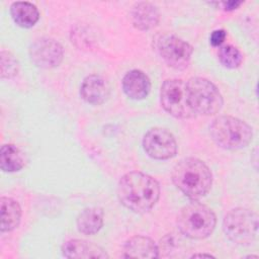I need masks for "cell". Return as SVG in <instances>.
<instances>
[{
    "instance_id": "obj_3",
    "label": "cell",
    "mask_w": 259,
    "mask_h": 259,
    "mask_svg": "<svg viewBox=\"0 0 259 259\" xmlns=\"http://www.w3.org/2000/svg\"><path fill=\"white\" fill-rule=\"evenodd\" d=\"M209 133L217 145L228 150L245 148L253 137L252 128L248 123L230 115L213 119L209 126Z\"/></svg>"
},
{
    "instance_id": "obj_11",
    "label": "cell",
    "mask_w": 259,
    "mask_h": 259,
    "mask_svg": "<svg viewBox=\"0 0 259 259\" xmlns=\"http://www.w3.org/2000/svg\"><path fill=\"white\" fill-rule=\"evenodd\" d=\"M81 97L88 103L101 104L109 95V87L107 82L99 75L87 76L80 88Z\"/></svg>"
},
{
    "instance_id": "obj_21",
    "label": "cell",
    "mask_w": 259,
    "mask_h": 259,
    "mask_svg": "<svg viewBox=\"0 0 259 259\" xmlns=\"http://www.w3.org/2000/svg\"><path fill=\"white\" fill-rule=\"evenodd\" d=\"M0 67H1V78L10 79L18 73V62L15 57L7 51L0 53Z\"/></svg>"
},
{
    "instance_id": "obj_24",
    "label": "cell",
    "mask_w": 259,
    "mask_h": 259,
    "mask_svg": "<svg viewBox=\"0 0 259 259\" xmlns=\"http://www.w3.org/2000/svg\"><path fill=\"white\" fill-rule=\"evenodd\" d=\"M192 257L193 258L194 257H208V258H210V257H213V256L210 255V254H194Z\"/></svg>"
},
{
    "instance_id": "obj_4",
    "label": "cell",
    "mask_w": 259,
    "mask_h": 259,
    "mask_svg": "<svg viewBox=\"0 0 259 259\" xmlns=\"http://www.w3.org/2000/svg\"><path fill=\"white\" fill-rule=\"evenodd\" d=\"M215 223L213 211L199 202H191L185 205L177 218L178 229L190 239L208 237L213 232Z\"/></svg>"
},
{
    "instance_id": "obj_8",
    "label": "cell",
    "mask_w": 259,
    "mask_h": 259,
    "mask_svg": "<svg viewBox=\"0 0 259 259\" xmlns=\"http://www.w3.org/2000/svg\"><path fill=\"white\" fill-rule=\"evenodd\" d=\"M156 47L162 59L170 67L182 70L189 65L193 50L182 38L173 34H164L157 39Z\"/></svg>"
},
{
    "instance_id": "obj_10",
    "label": "cell",
    "mask_w": 259,
    "mask_h": 259,
    "mask_svg": "<svg viewBox=\"0 0 259 259\" xmlns=\"http://www.w3.org/2000/svg\"><path fill=\"white\" fill-rule=\"evenodd\" d=\"M64 51L59 41L50 37H41L31 44L29 57L31 62L42 69H52L60 65Z\"/></svg>"
},
{
    "instance_id": "obj_9",
    "label": "cell",
    "mask_w": 259,
    "mask_h": 259,
    "mask_svg": "<svg viewBox=\"0 0 259 259\" xmlns=\"http://www.w3.org/2000/svg\"><path fill=\"white\" fill-rule=\"evenodd\" d=\"M145 152L154 159L167 160L177 153V143L174 136L162 127H154L147 132L143 139Z\"/></svg>"
},
{
    "instance_id": "obj_7",
    "label": "cell",
    "mask_w": 259,
    "mask_h": 259,
    "mask_svg": "<svg viewBox=\"0 0 259 259\" xmlns=\"http://www.w3.org/2000/svg\"><path fill=\"white\" fill-rule=\"evenodd\" d=\"M160 100L163 108L174 117L190 118L195 115L188 103L186 86L182 80H166L161 86Z\"/></svg>"
},
{
    "instance_id": "obj_17",
    "label": "cell",
    "mask_w": 259,
    "mask_h": 259,
    "mask_svg": "<svg viewBox=\"0 0 259 259\" xmlns=\"http://www.w3.org/2000/svg\"><path fill=\"white\" fill-rule=\"evenodd\" d=\"M103 226V211L99 207L83 209L77 218L78 231L84 235H93Z\"/></svg>"
},
{
    "instance_id": "obj_19",
    "label": "cell",
    "mask_w": 259,
    "mask_h": 259,
    "mask_svg": "<svg viewBox=\"0 0 259 259\" xmlns=\"http://www.w3.org/2000/svg\"><path fill=\"white\" fill-rule=\"evenodd\" d=\"M0 166L4 172H16L24 166V159L20 150L12 145H3L0 150Z\"/></svg>"
},
{
    "instance_id": "obj_6",
    "label": "cell",
    "mask_w": 259,
    "mask_h": 259,
    "mask_svg": "<svg viewBox=\"0 0 259 259\" xmlns=\"http://www.w3.org/2000/svg\"><path fill=\"white\" fill-rule=\"evenodd\" d=\"M223 229L232 242L238 245H248L257 236L258 217L248 208L232 209L224 219Z\"/></svg>"
},
{
    "instance_id": "obj_23",
    "label": "cell",
    "mask_w": 259,
    "mask_h": 259,
    "mask_svg": "<svg viewBox=\"0 0 259 259\" xmlns=\"http://www.w3.org/2000/svg\"><path fill=\"white\" fill-rule=\"evenodd\" d=\"M242 4V1H227L223 2V5L226 10H234Z\"/></svg>"
},
{
    "instance_id": "obj_14",
    "label": "cell",
    "mask_w": 259,
    "mask_h": 259,
    "mask_svg": "<svg viewBox=\"0 0 259 259\" xmlns=\"http://www.w3.org/2000/svg\"><path fill=\"white\" fill-rule=\"evenodd\" d=\"M131 18L135 27L141 30H149L158 24L160 13L154 4L138 2L131 10Z\"/></svg>"
},
{
    "instance_id": "obj_18",
    "label": "cell",
    "mask_w": 259,
    "mask_h": 259,
    "mask_svg": "<svg viewBox=\"0 0 259 259\" xmlns=\"http://www.w3.org/2000/svg\"><path fill=\"white\" fill-rule=\"evenodd\" d=\"M1 232L16 229L21 219V208L17 201L10 197H1Z\"/></svg>"
},
{
    "instance_id": "obj_1",
    "label": "cell",
    "mask_w": 259,
    "mask_h": 259,
    "mask_svg": "<svg viewBox=\"0 0 259 259\" xmlns=\"http://www.w3.org/2000/svg\"><path fill=\"white\" fill-rule=\"evenodd\" d=\"M119 201L130 210L143 213L158 201L160 185L152 176L142 172H130L121 177L117 186Z\"/></svg>"
},
{
    "instance_id": "obj_2",
    "label": "cell",
    "mask_w": 259,
    "mask_h": 259,
    "mask_svg": "<svg viewBox=\"0 0 259 259\" xmlns=\"http://www.w3.org/2000/svg\"><path fill=\"white\" fill-rule=\"evenodd\" d=\"M175 186L187 197L197 200L210 190L212 175L209 168L196 158H185L172 171Z\"/></svg>"
},
{
    "instance_id": "obj_12",
    "label": "cell",
    "mask_w": 259,
    "mask_h": 259,
    "mask_svg": "<svg viewBox=\"0 0 259 259\" xmlns=\"http://www.w3.org/2000/svg\"><path fill=\"white\" fill-rule=\"evenodd\" d=\"M63 255L67 258H108L107 253L98 245L85 240H71L64 244Z\"/></svg>"
},
{
    "instance_id": "obj_22",
    "label": "cell",
    "mask_w": 259,
    "mask_h": 259,
    "mask_svg": "<svg viewBox=\"0 0 259 259\" xmlns=\"http://www.w3.org/2000/svg\"><path fill=\"white\" fill-rule=\"evenodd\" d=\"M226 35L227 34L224 29H217V30L212 31V33L210 34V37H209V41H210L211 46L220 47L224 42Z\"/></svg>"
},
{
    "instance_id": "obj_15",
    "label": "cell",
    "mask_w": 259,
    "mask_h": 259,
    "mask_svg": "<svg viewBox=\"0 0 259 259\" xmlns=\"http://www.w3.org/2000/svg\"><path fill=\"white\" fill-rule=\"evenodd\" d=\"M122 89L130 98L140 100L149 94L151 82L144 72L132 70L127 72L122 79Z\"/></svg>"
},
{
    "instance_id": "obj_20",
    "label": "cell",
    "mask_w": 259,
    "mask_h": 259,
    "mask_svg": "<svg viewBox=\"0 0 259 259\" xmlns=\"http://www.w3.org/2000/svg\"><path fill=\"white\" fill-rule=\"evenodd\" d=\"M219 60L223 66L229 69L238 68L243 60L240 51L232 45H226L219 50Z\"/></svg>"
},
{
    "instance_id": "obj_13",
    "label": "cell",
    "mask_w": 259,
    "mask_h": 259,
    "mask_svg": "<svg viewBox=\"0 0 259 259\" xmlns=\"http://www.w3.org/2000/svg\"><path fill=\"white\" fill-rule=\"evenodd\" d=\"M124 258H157L159 249L155 242L145 236H135L126 241L122 248Z\"/></svg>"
},
{
    "instance_id": "obj_16",
    "label": "cell",
    "mask_w": 259,
    "mask_h": 259,
    "mask_svg": "<svg viewBox=\"0 0 259 259\" xmlns=\"http://www.w3.org/2000/svg\"><path fill=\"white\" fill-rule=\"evenodd\" d=\"M10 14L13 21L23 28L33 26L39 18V12L36 6L26 1H17L12 3L10 7Z\"/></svg>"
},
{
    "instance_id": "obj_5",
    "label": "cell",
    "mask_w": 259,
    "mask_h": 259,
    "mask_svg": "<svg viewBox=\"0 0 259 259\" xmlns=\"http://www.w3.org/2000/svg\"><path fill=\"white\" fill-rule=\"evenodd\" d=\"M187 99L194 113L211 115L223 107V97L219 89L207 79L192 77L185 83Z\"/></svg>"
}]
</instances>
